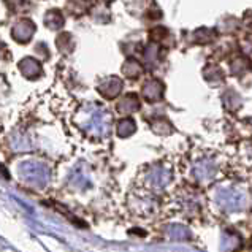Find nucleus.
Here are the masks:
<instances>
[{
  "label": "nucleus",
  "mask_w": 252,
  "mask_h": 252,
  "mask_svg": "<svg viewBox=\"0 0 252 252\" xmlns=\"http://www.w3.org/2000/svg\"><path fill=\"white\" fill-rule=\"evenodd\" d=\"M143 95L149 102H156L162 97V84L159 81H149L145 88H143Z\"/></svg>",
  "instance_id": "nucleus-8"
},
{
  "label": "nucleus",
  "mask_w": 252,
  "mask_h": 252,
  "mask_svg": "<svg viewBox=\"0 0 252 252\" xmlns=\"http://www.w3.org/2000/svg\"><path fill=\"white\" fill-rule=\"evenodd\" d=\"M121 88H122L121 81L116 80V78H111L110 81H106V83H105V86H102V89H100V91H102V94H103L105 97L113 98V97H116L118 94H119Z\"/></svg>",
  "instance_id": "nucleus-10"
},
{
  "label": "nucleus",
  "mask_w": 252,
  "mask_h": 252,
  "mask_svg": "<svg viewBox=\"0 0 252 252\" xmlns=\"http://www.w3.org/2000/svg\"><path fill=\"white\" fill-rule=\"evenodd\" d=\"M190 173L198 186H208L219 175V162L213 157H200L193 162Z\"/></svg>",
  "instance_id": "nucleus-4"
},
{
  "label": "nucleus",
  "mask_w": 252,
  "mask_h": 252,
  "mask_svg": "<svg viewBox=\"0 0 252 252\" xmlns=\"http://www.w3.org/2000/svg\"><path fill=\"white\" fill-rule=\"evenodd\" d=\"M135 205H133V210L140 214H151L157 210V201L153 197V193L149 190H143V193H138L135 195Z\"/></svg>",
  "instance_id": "nucleus-6"
},
{
  "label": "nucleus",
  "mask_w": 252,
  "mask_h": 252,
  "mask_svg": "<svg viewBox=\"0 0 252 252\" xmlns=\"http://www.w3.org/2000/svg\"><path fill=\"white\" fill-rule=\"evenodd\" d=\"M18 171L21 179L32 187H45L49 183V178H51L48 167L41 162L26 160L18 167Z\"/></svg>",
  "instance_id": "nucleus-3"
},
{
  "label": "nucleus",
  "mask_w": 252,
  "mask_h": 252,
  "mask_svg": "<svg viewBox=\"0 0 252 252\" xmlns=\"http://www.w3.org/2000/svg\"><path fill=\"white\" fill-rule=\"evenodd\" d=\"M165 235L170 236L171 240H176V241H183L187 240L190 236L189 228L183 224H170L167 228H165Z\"/></svg>",
  "instance_id": "nucleus-7"
},
{
  "label": "nucleus",
  "mask_w": 252,
  "mask_h": 252,
  "mask_svg": "<svg viewBox=\"0 0 252 252\" xmlns=\"http://www.w3.org/2000/svg\"><path fill=\"white\" fill-rule=\"evenodd\" d=\"M211 200L218 210L222 213L232 214L241 213L249 206L248 192L235 184H220L214 186L211 190Z\"/></svg>",
  "instance_id": "nucleus-1"
},
{
  "label": "nucleus",
  "mask_w": 252,
  "mask_h": 252,
  "mask_svg": "<svg viewBox=\"0 0 252 252\" xmlns=\"http://www.w3.org/2000/svg\"><path fill=\"white\" fill-rule=\"evenodd\" d=\"M118 108H119L121 113H132V111H136L140 108V102L135 95H127L126 98L121 100Z\"/></svg>",
  "instance_id": "nucleus-11"
},
{
  "label": "nucleus",
  "mask_w": 252,
  "mask_h": 252,
  "mask_svg": "<svg viewBox=\"0 0 252 252\" xmlns=\"http://www.w3.org/2000/svg\"><path fill=\"white\" fill-rule=\"evenodd\" d=\"M241 236L238 233H225L224 238H222V248L225 251H235V249H240L241 248Z\"/></svg>",
  "instance_id": "nucleus-9"
},
{
  "label": "nucleus",
  "mask_w": 252,
  "mask_h": 252,
  "mask_svg": "<svg viewBox=\"0 0 252 252\" xmlns=\"http://www.w3.org/2000/svg\"><path fill=\"white\" fill-rule=\"evenodd\" d=\"M135 128L136 126L132 119H122L118 124V135L122 136V138H126V136H130L135 132Z\"/></svg>",
  "instance_id": "nucleus-12"
},
{
  "label": "nucleus",
  "mask_w": 252,
  "mask_h": 252,
  "mask_svg": "<svg viewBox=\"0 0 252 252\" xmlns=\"http://www.w3.org/2000/svg\"><path fill=\"white\" fill-rule=\"evenodd\" d=\"M171 179H173V171L165 163L149 165L148 170L141 175L143 187L149 192H157L165 189L171 183Z\"/></svg>",
  "instance_id": "nucleus-2"
},
{
  "label": "nucleus",
  "mask_w": 252,
  "mask_h": 252,
  "mask_svg": "<svg viewBox=\"0 0 252 252\" xmlns=\"http://www.w3.org/2000/svg\"><path fill=\"white\" fill-rule=\"evenodd\" d=\"M81 127L89 135L103 136L110 130V116L103 110H92L88 113V118L81 122Z\"/></svg>",
  "instance_id": "nucleus-5"
}]
</instances>
